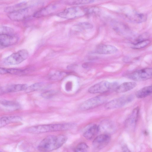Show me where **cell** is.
Masks as SVG:
<instances>
[{
  "mask_svg": "<svg viewBox=\"0 0 152 152\" xmlns=\"http://www.w3.org/2000/svg\"><path fill=\"white\" fill-rule=\"evenodd\" d=\"M99 127V131L101 130L107 134L112 133L115 129L113 124L110 121L107 120L102 122Z\"/></svg>",
  "mask_w": 152,
  "mask_h": 152,
  "instance_id": "ac0fdd59",
  "label": "cell"
},
{
  "mask_svg": "<svg viewBox=\"0 0 152 152\" xmlns=\"http://www.w3.org/2000/svg\"><path fill=\"white\" fill-rule=\"evenodd\" d=\"M118 50V49L114 46L101 44L96 47L95 52L100 54H110L115 53Z\"/></svg>",
  "mask_w": 152,
  "mask_h": 152,
  "instance_id": "7c38bea8",
  "label": "cell"
},
{
  "mask_svg": "<svg viewBox=\"0 0 152 152\" xmlns=\"http://www.w3.org/2000/svg\"><path fill=\"white\" fill-rule=\"evenodd\" d=\"M67 140V137L63 135L48 136L41 141L38 146V149L42 152L51 151L61 147Z\"/></svg>",
  "mask_w": 152,
  "mask_h": 152,
  "instance_id": "6da1fadb",
  "label": "cell"
},
{
  "mask_svg": "<svg viewBox=\"0 0 152 152\" xmlns=\"http://www.w3.org/2000/svg\"><path fill=\"white\" fill-rule=\"evenodd\" d=\"M28 13V9L23 8L9 12L8 16L12 20L20 21L24 19L27 16Z\"/></svg>",
  "mask_w": 152,
  "mask_h": 152,
  "instance_id": "4fadbf2b",
  "label": "cell"
},
{
  "mask_svg": "<svg viewBox=\"0 0 152 152\" xmlns=\"http://www.w3.org/2000/svg\"><path fill=\"white\" fill-rule=\"evenodd\" d=\"M110 136L107 134H103L96 137L93 140V146L97 149H101L105 147L109 143Z\"/></svg>",
  "mask_w": 152,
  "mask_h": 152,
  "instance_id": "8fae6325",
  "label": "cell"
},
{
  "mask_svg": "<svg viewBox=\"0 0 152 152\" xmlns=\"http://www.w3.org/2000/svg\"><path fill=\"white\" fill-rule=\"evenodd\" d=\"M99 131V126L95 124H90L85 129L83 136L87 140H91L97 134Z\"/></svg>",
  "mask_w": 152,
  "mask_h": 152,
  "instance_id": "5bb4252c",
  "label": "cell"
},
{
  "mask_svg": "<svg viewBox=\"0 0 152 152\" xmlns=\"http://www.w3.org/2000/svg\"><path fill=\"white\" fill-rule=\"evenodd\" d=\"M28 56V53L26 50H20L5 58L4 63L7 65H17L25 60Z\"/></svg>",
  "mask_w": 152,
  "mask_h": 152,
  "instance_id": "277c9868",
  "label": "cell"
},
{
  "mask_svg": "<svg viewBox=\"0 0 152 152\" xmlns=\"http://www.w3.org/2000/svg\"><path fill=\"white\" fill-rule=\"evenodd\" d=\"M0 103L4 106L7 107L18 108L20 106L19 104L17 102L5 99L1 100Z\"/></svg>",
  "mask_w": 152,
  "mask_h": 152,
  "instance_id": "d4e9b609",
  "label": "cell"
},
{
  "mask_svg": "<svg viewBox=\"0 0 152 152\" xmlns=\"http://www.w3.org/2000/svg\"><path fill=\"white\" fill-rule=\"evenodd\" d=\"M151 86L145 87L135 93V96L138 98L141 99L146 97L151 94Z\"/></svg>",
  "mask_w": 152,
  "mask_h": 152,
  "instance_id": "ffe728a7",
  "label": "cell"
},
{
  "mask_svg": "<svg viewBox=\"0 0 152 152\" xmlns=\"http://www.w3.org/2000/svg\"><path fill=\"white\" fill-rule=\"evenodd\" d=\"M56 91L54 90H50L43 93L41 95L44 98L49 99L54 95Z\"/></svg>",
  "mask_w": 152,
  "mask_h": 152,
  "instance_id": "83f0119b",
  "label": "cell"
},
{
  "mask_svg": "<svg viewBox=\"0 0 152 152\" xmlns=\"http://www.w3.org/2000/svg\"><path fill=\"white\" fill-rule=\"evenodd\" d=\"M27 87L26 84H10L0 86V95L25 90Z\"/></svg>",
  "mask_w": 152,
  "mask_h": 152,
  "instance_id": "9c48e42d",
  "label": "cell"
},
{
  "mask_svg": "<svg viewBox=\"0 0 152 152\" xmlns=\"http://www.w3.org/2000/svg\"><path fill=\"white\" fill-rule=\"evenodd\" d=\"M75 126L74 124L71 123L45 124L30 127L27 131L31 133L39 134L69 130Z\"/></svg>",
  "mask_w": 152,
  "mask_h": 152,
  "instance_id": "7a4b0ae2",
  "label": "cell"
},
{
  "mask_svg": "<svg viewBox=\"0 0 152 152\" xmlns=\"http://www.w3.org/2000/svg\"><path fill=\"white\" fill-rule=\"evenodd\" d=\"M91 64L90 63L86 62L83 63L82 65V67L85 68H88L90 65Z\"/></svg>",
  "mask_w": 152,
  "mask_h": 152,
  "instance_id": "4dcf8cb0",
  "label": "cell"
},
{
  "mask_svg": "<svg viewBox=\"0 0 152 152\" xmlns=\"http://www.w3.org/2000/svg\"><path fill=\"white\" fill-rule=\"evenodd\" d=\"M122 149L124 151H129L128 148L126 147V146H124L122 147Z\"/></svg>",
  "mask_w": 152,
  "mask_h": 152,
  "instance_id": "1f68e13d",
  "label": "cell"
},
{
  "mask_svg": "<svg viewBox=\"0 0 152 152\" xmlns=\"http://www.w3.org/2000/svg\"><path fill=\"white\" fill-rule=\"evenodd\" d=\"M46 87V86L45 83L41 82L37 83L28 86L25 91L26 93H29L44 89Z\"/></svg>",
  "mask_w": 152,
  "mask_h": 152,
  "instance_id": "44dd1931",
  "label": "cell"
},
{
  "mask_svg": "<svg viewBox=\"0 0 152 152\" xmlns=\"http://www.w3.org/2000/svg\"><path fill=\"white\" fill-rule=\"evenodd\" d=\"M10 123L8 116L0 118V127L4 126Z\"/></svg>",
  "mask_w": 152,
  "mask_h": 152,
  "instance_id": "f1b7e54d",
  "label": "cell"
},
{
  "mask_svg": "<svg viewBox=\"0 0 152 152\" xmlns=\"http://www.w3.org/2000/svg\"><path fill=\"white\" fill-rule=\"evenodd\" d=\"M3 74L5 75L9 74L15 75H21L25 73L26 70L15 69L3 68Z\"/></svg>",
  "mask_w": 152,
  "mask_h": 152,
  "instance_id": "7402d4cb",
  "label": "cell"
},
{
  "mask_svg": "<svg viewBox=\"0 0 152 152\" xmlns=\"http://www.w3.org/2000/svg\"><path fill=\"white\" fill-rule=\"evenodd\" d=\"M137 84L135 82H124L117 86L115 90L117 93H124L133 89L136 87Z\"/></svg>",
  "mask_w": 152,
  "mask_h": 152,
  "instance_id": "2e32d148",
  "label": "cell"
},
{
  "mask_svg": "<svg viewBox=\"0 0 152 152\" xmlns=\"http://www.w3.org/2000/svg\"><path fill=\"white\" fill-rule=\"evenodd\" d=\"M88 9L79 7L67 8L58 14V16L62 18L71 19L83 16L88 13Z\"/></svg>",
  "mask_w": 152,
  "mask_h": 152,
  "instance_id": "3957f363",
  "label": "cell"
},
{
  "mask_svg": "<svg viewBox=\"0 0 152 152\" xmlns=\"http://www.w3.org/2000/svg\"><path fill=\"white\" fill-rule=\"evenodd\" d=\"M152 69L146 68L135 71L130 74L128 77L135 81H140L151 78Z\"/></svg>",
  "mask_w": 152,
  "mask_h": 152,
  "instance_id": "ba28073f",
  "label": "cell"
},
{
  "mask_svg": "<svg viewBox=\"0 0 152 152\" xmlns=\"http://www.w3.org/2000/svg\"><path fill=\"white\" fill-rule=\"evenodd\" d=\"M139 109L137 107L134 109L126 121V126L131 129L134 128L138 117Z\"/></svg>",
  "mask_w": 152,
  "mask_h": 152,
  "instance_id": "9a60e30c",
  "label": "cell"
},
{
  "mask_svg": "<svg viewBox=\"0 0 152 152\" xmlns=\"http://www.w3.org/2000/svg\"><path fill=\"white\" fill-rule=\"evenodd\" d=\"M151 42L149 40L144 39L134 43L132 48L134 49H139L143 48L148 45Z\"/></svg>",
  "mask_w": 152,
  "mask_h": 152,
  "instance_id": "cb8c5ba5",
  "label": "cell"
},
{
  "mask_svg": "<svg viewBox=\"0 0 152 152\" xmlns=\"http://www.w3.org/2000/svg\"><path fill=\"white\" fill-rule=\"evenodd\" d=\"M132 95L124 96L118 97L107 103L104 107L107 109L110 110L121 107L131 102L134 99Z\"/></svg>",
  "mask_w": 152,
  "mask_h": 152,
  "instance_id": "52a82bcc",
  "label": "cell"
},
{
  "mask_svg": "<svg viewBox=\"0 0 152 152\" xmlns=\"http://www.w3.org/2000/svg\"><path fill=\"white\" fill-rule=\"evenodd\" d=\"M96 0H71L69 4L72 5L85 4L92 3Z\"/></svg>",
  "mask_w": 152,
  "mask_h": 152,
  "instance_id": "4316f807",
  "label": "cell"
},
{
  "mask_svg": "<svg viewBox=\"0 0 152 152\" xmlns=\"http://www.w3.org/2000/svg\"><path fill=\"white\" fill-rule=\"evenodd\" d=\"M118 86L116 83H111L104 80L97 83L90 87L88 91L91 94L103 93L114 88Z\"/></svg>",
  "mask_w": 152,
  "mask_h": 152,
  "instance_id": "8992f818",
  "label": "cell"
},
{
  "mask_svg": "<svg viewBox=\"0 0 152 152\" xmlns=\"http://www.w3.org/2000/svg\"><path fill=\"white\" fill-rule=\"evenodd\" d=\"M18 37L14 34L0 33V45L8 47L16 44L18 41Z\"/></svg>",
  "mask_w": 152,
  "mask_h": 152,
  "instance_id": "30bf717a",
  "label": "cell"
},
{
  "mask_svg": "<svg viewBox=\"0 0 152 152\" xmlns=\"http://www.w3.org/2000/svg\"><path fill=\"white\" fill-rule=\"evenodd\" d=\"M56 9L54 5H50L36 12L33 14V16L36 18H40L50 14Z\"/></svg>",
  "mask_w": 152,
  "mask_h": 152,
  "instance_id": "e0dca14e",
  "label": "cell"
},
{
  "mask_svg": "<svg viewBox=\"0 0 152 152\" xmlns=\"http://www.w3.org/2000/svg\"><path fill=\"white\" fill-rule=\"evenodd\" d=\"M127 17L132 21L137 23L144 22L147 19L146 16L145 14L136 12L128 14L127 15Z\"/></svg>",
  "mask_w": 152,
  "mask_h": 152,
  "instance_id": "d6986e66",
  "label": "cell"
},
{
  "mask_svg": "<svg viewBox=\"0 0 152 152\" xmlns=\"http://www.w3.org/2000/svg\"><path fill=\"white\" fill-rule=\"evenodd\" d=\"M89 147L84 142H81L78 144L74 149L76 152H85L88 151Z\"/></svg>",
  "mask_w": 152,
  "mask_h": 152,
  "instance_id": "484cf974",
  "label": "cell"
},
{
  "mask_svg": "<svg viewBox=\"0 0 152 152\" xmlns=\"http://www.w3.org/2000/svg\"><path fill=\"white\" fill-rule=\"evenodd\" d=\"M107 100V97L105 95L96 96L82 103L80 106V109L83 110L92 109L104 104Z\"/></svg>",
  "mask_w": 152,
  "mask_h": 152,
  "instance_id": "5b68a950",
  "label": "cell"
},
{
  "mask_svg": "<svg viewBox=\"0 0 152 152\" xmlns=\"http://www.w3.org/2000/svg\"><path fill=\"white\" fill-rule=\"evenodd\" d=\"M67 74L66 72L56 71L50 73L49 75V79L53 80H60L64 78Z\"/></svg>",
  "mask_w": 152,
  "mask_h": 152,
  "instance_id": "603a6c76",
  "label": "cell"
},
{
  "mask_svg": "<svg viewBox=\"0 0 152 152\" xmlns=\"http://www.w3.org/2000/svg\"><path fill=\"white\" fill-rule=\"evenodd\" d=\"M79 27L82 29H91L93 28V25L88 23H83L80 24Z\"/></svg>",
  "mask_w": 152,
  "mask_h": 152,
  "instance_id": "f546056e",
  "label": "cell"
}]
</instances>
